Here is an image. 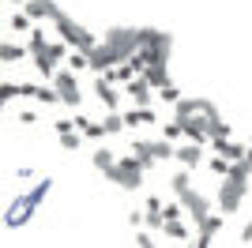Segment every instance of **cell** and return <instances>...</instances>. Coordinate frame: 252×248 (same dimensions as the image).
I'll use <instances>...</instances> for the list:
<instances>
[{
  "instance_id": "29",
  "label": "cell",
  "mask_w": 252,
  "mask_h": 248,
  "mask_svg": "<svg viewBox=\"0 0 252 248\" xmlns=\"http://www.w3.org/2000/svg\"><path fill=\"white\" fill-rule=\"evenodd\" d=\"M207 165H211V173H215V177H230V169H233V162H230V158H222V155H215Z\"/></svg>"
},
{
  "instance_id": "38",
  "label": "cell",
  "mask_w": 252,
  "mask_h": 248,
  "mask_svg": "<svg viewBox=\"0 0 252 248\" xmlns=\"http://www.w3.org/2000/svg\"><path fill=\"white\" fill-rule=\"evenodd\" d=\"M79 135H83V132H68V135H61V151H79Z\"/></svg>"
},
{
  "instance_id": "31",
  "label": "cell",
  "mask_w": 252,
  "mask_h": 248,
  "mask_svg": "<svg viewBox=\"0 0 252 248\" xmlns=\"http://www.w3.org/2000/svg\"><path fill=\"white\" fill-rule=\"evenodd\" d=\"M181 135H185V124H181V121H169V124H162V139H169V143H177Z\"/></svg>"
},
{
  "instance_id": "26",
  "label": "cell",
  "mask_w": 252,
  "mask_h": 248,
  "mask_svg": "<svg viewBox=\"0 0 252 248\" xmlns=\"http://www.w3.org/2000/svg\"><path fill=\"white\" fill-rule=\"evenodd\" d=\"M64 64H68L72 72H83V68H91V53H83V49H72Z\"/></svg>"
},
{
  "instance_id": "10",
  "label": "cell",
  "mask_w": 252,
  "mask_h": 248,
  "mask_svg": "<svg viewBox=\"0 0 252 248\" xmlns=\"http://www.w3.org/2000/svg\"><path fill=\"white\" fill-rule=\"evenodd\" d=\"M94 94H98V102L105 105V113H121V91L105 75H94Z\"/></svg>"
},
{
  "instance_id": "21",
  "label": "cell",
  "mask_w": 252,
  "mask_h": 248,
  "mask_svg": "<svg viewBox=\"0 0 252 248\" xmlns=\"http://www.w3.org/2000/svg\"><path fill=\"white\" fill-rule=\"evenodd\" d=\"M222 226H226V215H207L200 226H196V233H200V237H211V241H215V233H219Z\"/></svg>"
},
{
  "instance_id": "3",
  "label": "cell",
  "mask_w": 252,
  "mask_h": 248,
  "mask_svg": "<svg viewBox=\"0 0 252 248\" xmlns=\"http://www.w3.org/2000/svg\"><path fill=\"white\" fill-rule=\"evenodd\" d=\"M102 41L109 49H117L121 61H132V57L143 49V27H109Z\"/></svg>"
},
{
  "instance_id": "22",
  "label": "cell",
  "mask_w": 252,
  "mask_h": 248,
  "mask_svg": "<svg viewBox=\"0 0 252 248\" xmlns=\"http://www.w3.org/2000/svg\"><path fill=\"white\" fill-rule=\"evenodd\" d=\"M200 113V98H181L177 105H173V121H189V117Z\"/></svg>"
},
{
  "instance_id": "18",
  "label": "cell",
  "mask_w": 252,
  "mask_h": 248,
  "mask_svg": "<svg viewBox=\"0 0 252 248\" xmlns=\"http://www.w3.org/2000/svg\"><path fill=\"white\" fill-rule=\"evenodd\" d=\"M23 57H31L27 45H15V41H4V45H0V64H15V61H23Z\"/></svg>"
},
{
  "instance_id": "9",
  "label": "cell",
  "mask_w": 252,
  "mask_h": 248,
  "mask_svg": "<svg viewBox=\"0 0 252 248\" xmlns=\"http://www.w3.org/2000/svg\"><path fill=\"white\" fill-rule=\"evenodd\" d=\"M117 64H125L121 57H117V49H109V45H98V49H91V72L94 75H105V72H113Z\"/></svg>"
},
{
  "instance_id": "6",
  "label": "cell",
  "mask_w": 252,
  "mask_h": 248,
  "mask_svg": "<svg viewBox=\"0 0 252 248\" xmlns=\"http://www.w3.org/2000/svg\"><path fill=\"white\" fill-rule=\"evenodd\" d=\"M245 196H249V181H237V177H222L219 185V215H237L245 203Z\"/></svg>"
},
{
  "instance_id": "24",
  "label": "cell",
  "mask_w": 252,
  "mask_h": 248,
  "mask_svg": "<svg viewBox=\"0 0 252 248\" xmlns=\"http://www.w3.org/2000/svg\"><path fill=\"white\" fill-rule=\"evenodd\" d=\"M8 27H11V31H15V34H31L34 31V19H31V15H27V11H11V19H8Z\"/></svg>"
},
{
  "instance_id": "28",
  "label": "cell",
  "mask_w": 252,
  "mask_h": 248,
  "mask_svg": "<svg viewBox=\"0 0 252 248\" xmlns=\"http://www.w3.org/2000/svg\"><path fill=\"white\" fill-rule=\"evenodd\" d=\"M105 132H109V135H117V132H125V128H128V124H125V113H105Z\"/></svg>"
},
{
  "instance_id": "12",
  "label": "cell",
  "mask_w": 252,
  "mask_h": 248,
  "mask_svg": "<svg viewBox=\"0 0 252 248\" xmlns=\"http://www.w3.org/2000/svg\"><path fill=\"white\" fill-rule=\"evenodd\" d=\"M125 94H128V98H132V105H151V98H155V87H151V83L147 79H143V75H136V79H132V83H128V87H125Z\"/></svg>"
},
{
  "instance_id": "4",
  "label": "cell",
  "mask_w": 252,
  "mask_h": 248,
  "mask_svg": "<svg viewBox=\"0 0 252 248\" xmlns=\"http://www.w3.org/2000/svg\"><path fill=\"white\" fill-rule=\"evenodd\" d=\"M143 173H147V169L139 165L136 155H121V158H117V165L105 177H109L117 188H125V192H139V188H143Z\"/></svg>"
},
{
  "instance_id": "19",
  "label": "cell",
  "mask_w": 252,
  "mask_h": 248,
  "mask_svg": "<svg viewBox=\"0 0 252 248\" xmlns=\"http://www.w3.org/2000/svg\"><path fill=\"white\" fill-rule=\"evenodd\" d=\"M169 188H173V196H189L192 192V169H177V173H173V181H169Z\"/></svg>"
},
{
  "instance_id": "20",
  "label": "cell",
  "mask_w": 252,
  "mask_h": 248,
  "mask_svg": "<svg viewBox=\"0 0 252 248\" xmlns=\"http://www.w3.org/2000/svg\"><path fill=\"white\" fill-rule=\"evenodd\" d=\"M75 128L83 132V139H102V135H109V132H105V124L87 121V117H75Z\"/></svg>"
},
{
  "instance_id": "34",
  "label": "cell",
  "mask_w": 252,
  "mask_h": 248,
  "mask_svg": "<svg viewBox=\"0 0 252 248\" xmlns=\"http://www.w3.org/2000/svg\"><path fill=\"white\" fill-rule=\"evenodd\" d=\"M158 98H162V102H166V105H177L181 98H185V94H181L177 87H173V83H169V87H162V91H158Z\"/></svg>"
},
{
  "instance_id": "30",
  "label": "cell",
  "mask_w": 252,
  "mask_h": 248,
  "mask_svg": "<svg viewBox=\"0 0 252 248\" xmlns=\"http://www.w3.org/2000/svg\"><path fill=\"white\" fill-rule=\"evenodd\" d=\"M45 45H49V41H45V31H38V27H34L31 38H27V49H31V57H34V53H42Z\"/></svg>"
},
{
  "instance_id": "14",
  "label": "cell",
  "mask_w": 252,
  "mask_h": 248,
  "mask_svg": "<svg viewBox=\"0 0 252 248\" xmlns=\"http://www.w3.org/2000/svg\"><path fill=\"white\" fill-rule=\"evenodd\" d=\"M177 162H181V169H196V165L203 162V147H200V143H189V139H185V143L177 147Z\"/></svg>"
},
{
  "instance_id": "42",
  "label": "cell",
  "mask_w": 252,
  "mask_h": 248,
  "mask_svg": "<svg viewBox=\"0 0 252 248\" xmlns=\"http://www.w3.org/2000/svg\"><path fill=\"white\" fill-rule=\"evenodd\" d=\"M34 121H38V117H34L31 109H23V113H19V124H34Z\"/></svg>"
},
{
  "instance_id": "27",
  "label": "cell",
  "mask_w": 252,
  "mask_h": 248,
  "mask_svg": "<svg viewBox=\"0 0 252 248\" xmlns=\"http://www.w3.org/2000/svg\"><path fill=\"white\" fill-rule=\"evenodd\" d=\"M34 98L42 105H53V102H61V94H57V87L53 83H42V87H34Z\"/></svg>"
},
{
  "instance_id": "23",
  "label": "cell",
  "mask_w": 252,
  "mask_h": 248,
  "mask_svg": "<svg viewBox=\"0 0 252 248\" xmlns=\"http://www.w3.org/2000/svg\"><path fill=\"white\" fill-rule=\"evenodd\" d=\"M162 233H166L169 241H189V226H185L181 218H166V226H162Z\"/></svg>"
},
{
  "instance_id": "1",
  "label": "cell",
  "mask_w": 252,
  "mask_h": 248,
  "mask_svg": "<svg viewBox=\"0 0 252 248\" xmlns=\"http://www.w3.org/2000/svg\"><path fill=\"white\" fill-rule=\"evenodd\" d=\"M49 188H53V181L49 177H38L27 192H19V196L8 203V211H4V226L8 229H15V226H27L34 215H38V207H42V199L49 196Z\"/></svg>"
},
{
  "instance_id": "25",
  "label": "cell",
  "mask_w": 252,
  "mask_h": 248,
  "mask_svg": "<svg viewBox=\"0 0 252 248\" xmlns=\"http://www.w3.org/2000/svg\"><path fill=\"white\" fill-rule=\"evenodd\" d=\"M94 165L102 169V173H109V169L117 165V155L109 151V147H98V151H94Z\"/></svg>"
},
{
  "instance_id": "35",
  "label": "cell",
  "mask_w": 252,
  "mask_h": 248,
  "mask_svg": "<svg viewBox=\"0 0 252 248\" xmlns=\"http://www.w3.org/2000/svg\"><path fill=\"white\" fill-rule=\"evenodd\" d=\"M200 113L207 117V121H222V113H219V105L211 102V98H200Z\"/></svg>"
},
{
  "instance_id": "8",
  "label": "cell",
  "mask_w": 252,
  "mask_h": 248,
  "mask_svg": "<svg viewBox=\"0 0 252 248\" xmlns=\"http://www.w3.org/2000/svg\"><path fill=\"white\" fill-rule=\"evenodd\" d=\"M132 155H155L158 162H166V158H177V147L169 139H132Z\"/></svg>"
},
{
  "instance_id": "16",
  "label": "cell",
  "mask_w": 252,
  "mask_h": 248,
  "mask_svg": "<svg viewBox=\"0 0 252 248\" xmlns=\"http://www.w3.org/2000/svg\"><path fill=\"white\" fill-rule=\"evenodd\" d=\"M125 124H128V128L155 124V109H151V105H132V109H125Z\"/></svg>"
},
{
  "instance_id": "11",
  "label": "cell",
  "mask_w": 252,
  "mask_h": 248,
  "mask_svg": "<svg viewBox=\"0 0 252 248\" xmlns=\"http://www.w3.org/2000/svg\"><path fill=\"white\" fill-rule=\"evenodd\" d=\"M181 203H185V211H189V218L196 222V226H200L203 218L211 215V199L203 196V192H196V188H192L189 196H181Z\"/></svg>"
},
{
  "instance_id": "40",
  "label": "cell",
  "mask_w": 252,
  "mask_h": 248,
  "mask_svg": "<svg viewBox=\"0 0 252 248\" xmlns=\"http://www.w3.org/2000/svg\"><path fill=\"white\" fill-rule=\"evenodd\" d=\"M136 158H139V165H143V169H155V165H158L155 155H136Z\"/></svg>"
},
{
  "instance_id": "37",
  "label": "cell",
  "mask_w": 252,
  "mask_h": 248,
  "mask_svg": "<svg viewBox=\"0 0 252 248\" xmlns=\"http://www.w3.org/2000/svg\"><path fill=\"white\" fill-rule=\"evenodd\" d=\"M136 245H139V248H158V241H155V233H151V229H136Z\"/></svg>"
},
{
  "instance_id": "13",
  "label": "cell",
  "mask_w": 252,
  "mask_h": 248,
  "mask_svg": "<svg viewBox=\"0 0 252 248\" xmlns=\"http://www.w3.org/2000/svg\"><path fill=\"white\" fill-rule=\"evenodd\" d=\"M23 11H27L34 23H38V19H57L61 4H57V0H27V4H23Z\"/></svg>"
},
{
  "instance_id": "15",
  "label": "cell",
  "mask_w": 252,
  "mask_h": 248,
  "mask_svg": "<svg viewBox=\"0 0 252 248\" xmlns=\"http://www.w3.org/2000/svg\"><path fill=\"white\" fill-rule=\"evenodd\" d=\"M215 143V151H219L222 158H230V162H245V155H249V147L233 143V139H211Z\"/></svg>"
},
{
  "instance_id": "32",
  "label": "cell",
  "mask_w": 252,
  "mask_h": 248,
  "mask_svg": "<svg viewBox=\"0 0 252 248\" xmlns=\"http://www.w3.org/2000/svg\"><path fill=\"white\" fill-rule=\"evenodd\" d=\"M230 177H237V181H252V162H249V158H245V162H233Z\"/></svg>"
},
{
  "instance_id": "41",
  "label": "cell",
  "mask_w": 252,
  "mask_h": 248,
  "mask_svg": "<svg viewBox=\"0 0 252 248\" xmlns=\"http://www.w3.org/2000/svg\"><path fill=\"white\" fill-rule=\"evenodd\" d=\"M241 245H252V218L245 222V229H241Z\"/></svg>"
},
{
  "instance_id": "33",
  "label": "cell",
  "mask_w": 252,
  "mask_h": 248,
  "mask_svg": "<svg viewBox=\"0 0 252 248\" xmlns=\"http://www.w3.org/2000/svg\"><path fill=\"white\" fill-rule=\"evenodd\" d=\"M207 132H211V139H230V124L226 121H211Z\"/></svg>"
},
{
  "instance_id": "43",
  "label": "cell",
  "mask_w": 252,
  "mask_h": 248,
  "mask_svg": "<svg viewBox=\"0 0 252 248\" xmlns=\"http://www.w3.org/2000/svg\"><path fill=\"white\" fill-rule=\"evenodd\" d=\"M8 4H27V0H8Z\"/></svg>"
},
{
  "instance_id": "7",
  "label": "cell",
  "mask_w": 252,
  "mask_h": 248,
  "mask_svg": "<svg viewBox=\"0 0 252 248\" xmlns=\"http://www.w3.org/2000/svg\"><path fill=\"white\" fill-rule=\"evenodd\" d=\"M53 87H57V94H61V102L64 105H79V98H83V94H79V79H75V72L72 68H57V72H53Z\"/></svg>"
},
{
  "instance_id": "17",
  "label": "cell",
  "mask_w": 252,
  "mask_h": 248,
  "mask_svg": "<svg viewBox=\"0 0 252 248\" xmlns=\"http://www.w3.org/2000/svg\"><path fill=\"white\" fill-rule=\"evenodd\" d=\"M143 79H147L155 91H162V87H169V68L166 64H151L147 72H143Z\"/></svg>"
},
{
  "instance_id": "2",
  "label": "cell",
  "mask_w": 252,
  "mask_h": 248,
  "mask_svg": "<svg viewBox=\"0 0 252 248\" xmlns=\"http://www.w3.org/2000/svg\"><path fill=\"white\" fill-rule=\"evenodd\" d=\"M53 27H57V34H61V41H68V45H72V49H83V53H91V49H98V45H102V38H98V34H91L83 27V23H75L72 15H68V11H57V19H53Z\"/></svg>"
},
{
  "instance_id": "5",
  "label": "cell",
  "mask_w": 252,
  "mask_h": 248,
  "mask_svg": "<svg viewBox=\"0 0 252 248\" xmlns=\"http://www.w3.org/2000/svg\"><path fill=\"white\" fill-rule=\"evenodd\" d=\"M169 49H173V34L166 31H155V27H143V61L151 64H169Z\"/></svg>"
},
{
  "instance_id": "39",
  "label": "cell",
  "mask_w": 252,
  "mask_h": 248,
  "mask_svg": "<svg viewBox=\"0 0 252 248\" xmlns=\"http://www.w3.org/2000/svg\"><path fill=\"white\" fill-rule=\"evenodd\" d=\"M53 128H57V135H68V132H79V128H75V121H68V117H61V121H53Z\"/></svg>"
},
{
  "instance_id": "36",
  "label": "cell",
  "mask_w": 252,
  "mask_h": 248,
  "mask_svg": "<svg viewBox=\"0 0 252 248\" xmlns=\"http://www.w3.org/2000/svg\"><path fill=\"white\" fill-rule=\"evenodd\" d=\"M23 94V83H4L0 87V102H11V98H19Z\"/></svg>"
}]
</instances>
